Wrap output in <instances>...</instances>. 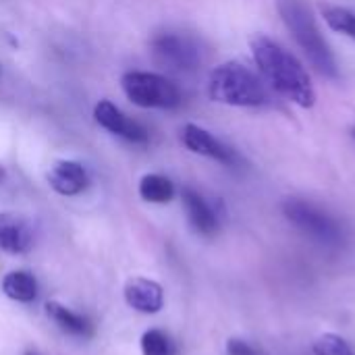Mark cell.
<instances>
[{
  "instance_id": "obj_15",
  "label": "cell",
  "mask_w": 355,
  "mask_h": 355,
  "mask_svg": "<svg viewBox=\"0 0 355 355\" xmlns=\"http://www.w3.org/2000/svg\"><path fill=\"white\" fill-rule=\"evenodd\" d=\"M139 196L150 204H168L175 198V183L158 173L144 175L139 181Z\"/></svg>"
},
{
  "instance_id": "obj_7",
  "label": "cell",
  "mask_w": 355,
  "mask_h": 355,
  "mask_svg": "<svg viewBox=\"0 0 355 355\" xmlns=\"http://www.w3.org/2000/svg\"><path fill=\"white\" fill-rule=\"evenodd\" d=\"M94 119L100 127H104L106 131H110L112 135H119L131 144H148L150 141V133L148 129L129 119L121 108H116L110 100H100L94 106Z\"/></svg>"
},
{
  "instance_id": "obj_16",
  "label": "cell",
  "mask_w": 355,
  "mask_h": 355,
  "mask_svg": "<svg viewBox=\"0 0 355 355\" xmlns=\"http://www.w3.org/2000/svg\"><path fill=\"white\" fill-rule=\"evenodd\" d=\"M320 12L327 21V25L337 31V33H343L347 37L355 40V12L345 8V6H337V4H327L322 2L320 4Z\"/></svg>"
},
{
  "instance_id": "obj_5",
  "label": "cell",
  "mask_w": 355,
  "mask_h": 355,
  "mask_svg": "<svg viewBox=\"0 0 355 355\" xmlns=\"http://www.w3.org/2000/svg\"><path fill=\"white\" fill-rule=\"evenodd\" d=\"M283 214L287 216L289 223H293L302 233H306L308 237L316 239L318 243L324 245H337L343 241V229L341 225L322 208L300 200V198H291L283 204Z\"/></svg>"
},
{
  "instance_id": "obj_1",
  "label": "cell",
  "mask_w": 355,
  "mask_h": 355,
  "mask_svg": "<svg viewBox=\"0 0 355 355\" xmlns=\"http://www.w3.org/2000/svg\"><path fill=\"white\" fill-rule=\"evenodd\" d=\"M250 46L262 79L277 94L285 96L302 108H312L316 104V92L310 75L289 50L264 33H256L250 40Z\"/></svg>"
},
{
  "instance_id": "obj_3",
  "label": "cell",
  "mask_w": 355,
  "mask_h": 355,
  "mask_svg": "<svg viewBox=\"0 0 355 355\" xmlns=\"http://www.w3.org/2000/svg\"><path fill=\"white\" fill-rule=\"evenodd\" d=\"M208 96L218 104L241 108L264 106L268 102L264 79L237 60H229L212 69L208 79Z\"/></svg>"
},
{
  "instance_id": "obj_20",
  "label": "cell",
  "mask_w": 355,
  "mask_h": 355,
  "mask_svg": "<svg viewBox=\"0 0 355 355\" xmlns=\"http://www.w3.org/2000/svg\"><path fill=\"white\" fill-rule=\"evenodd\" d=\"M352 135H354V137H355V127H354V131H352Z\"/></svg>"
},
{
  "instance_id": "obj_14",
  "label": "cell",
  "mask_w": 355,
  "mask_h": 355,
  "mask_svg": "<svg viewBox=\"0 0 355 355\" xmlns=\"http://www.w3.org/2000/svg\"><path fill=\"white\" fill-rule=\"evenodd\" d=\"M2 293L19 304H31L37 300V279L27 270H12L2 279Z\"/></svg>"
},
{
  "instance_id": "obj_10",
  "label": "cell",
  "mask_w": 355,
  "mask_h": 355,
  "mask_svg": "<svg viewBox=\"0 0 355 355\" xmlns=\"http://www.w3.org/2000/svg\"><path fill=\"white\" fill-rule=\"evenodd\" d=\"M125 302L129 308L141 314H158L164 308V289L150 279L135 277L125 285Z\"/></svg>"
},
{
  "instance_id": "obj_21",
  "label": "cell",
  "mask_w": 355,
  "mask_h": 355,
  "mask_svg": "<svg viewBox=\"0 0 355 355\" xmlns=\"http://www.w3.org/2000/svg\"><path fill=\"white\" fill-rule=\"evenodd\" d=\"M25 355H37V354H31V352H29V354H25Z\"/></svg>"
},
{
  "instance_id": "obj_17",
  "label": "cell",
  "mask_w": 355,
  "mask_h": 355,
  "mask_svg": "<svg viewBox=\"0 0 355 355\" xmlns=\"http://www.w3.org/2000/svg\"><path fill=\"white\" fill-rule=\"evenodd\" d=\"M141 354L144 355H177V343L173 337L160 329H150L141 335Z\"/></svg>"
},
{
  "instance_id": "obj_2",
  "label": "cell",
  "mask_w": 355,
  "mask_h": 355,
  "mask_svg": "<svg viewBox=\"0 0 355 355\" xmlns=\"http://www.w3.org/2000/svg\"><path fill=\"white\" fill-rule=\"evenodd\" d=\"M277 8H279L283 23L287 25V29L291 31V35L295 37L304 54L310 58L314 69L324 77L337 79L339 67H337L335 54L331 52L327 40L322 37L306 0H277Z\"/></svg>"
},
{
  "instance_id": "obj_19",
  "label": "cell",
  "mask_w": 355,
  "mask_h": 355,
  "mask_svg": "<svg viewBox=\"0 0 355 355\" xmlns=\"http://www.w3.org/2000/svg\"><path fill=\"white\" fill-rule=\"evenodd\" d=\"M227 354L229 355H260L254 345H250L243 339H229L227 343Z\"/></svg>"
},
{
  "instance_id": "obj_8",
  "label": "cell",
  "mask_w": 355,
  "mask_h": 355,
  "mask_svg": "<svg viewBox=\"0 0 355 355\" xmlns=\"http://www.w3.org/2000/svg\"><path fill=\"white\" fill-rule=\"evenodd\" d=\"M181 141L183 146L200 156L212 158L225 166H235L239 162V156L235 154L233 148H229L227 144H223L220 139H216L210 131L202 129L200 125L187 123L181 131Z\"/></svg>"
},
{
  "instance_id": "obj_18",
  "label": "cell",
  "mask_w": 355,
  "mask_h": 355,
  "mask_svg": "<svg viewBox=\"0 0 355 355\" xmlns=\"http://www.w3.org/2000/svg\"><path fill=\"white\" fill-rule=\"evenodd\" d=\"M314 355H355L354 349L349 347V343L335 333H324L320 335L314 345H312Z\"/></svg>"
},
{
  "instance_id": "obj_9",
  "label": "cell",
  "mask_w": 355,
  "mask_h": 355,
  "mask_svg": "<svg viewBox=\"0 0 355 355\" xmlns=\"http://www.w3.org/2000/svg\"><path fill=\"white\" fill-rule=\"evenodd\" d=\"M181 200H183V208H185L191 229L202 237H214L220 229V223H218L214 208L208 204V200L191 187L183 189Z\"/></svg>"
},
{
  "instance_id": "obj_13",
  "label": "cell",
  "mask_w": 355,
  "mask_h": 355,
  "mask_svg": "<svg viewBox=\"0 0 355 355\" xmlns=\"http://www.w3.org/2000/svg\"><path fill=\"white\" fill-rule=\"evenodd\" d=\"M46 316L67 335L77 337V339H92L96 335V324L79 312H73L71 308L58 304V302H48L46 304Z\"/></svg>"
},
{
  "instance_id": "obj_11",
  "label": "cell",
  "mask_w": 355,
  "mask_h": 355,
  "mask_svg": "<svg viewBox=\"0 0 355 355\" xmlns=\"http://www.w3.org/2000/svg\"><path fill=\"white\" fill-rule=\"evenodd\" d=\"M48 185L60 196H79L89 187V175L83 164L75 160H60L56 162L48 175Z\"/></svg>"
},
{
  "instance_id": "obj_4",
  "label": "cell",
  "mask_w": 355,
  "mask_h": 355,
  "mask_svg": "<svg viewBox=\"0 0 355 355\" xmlns=\"http://www.w3.org/2000/svg\"><path fill=\"white\" fill-rule=\"evenodd\" d=\"M125 96L139 108H177L183 100L181 89L164 75L150 71H129L121 77Z\"/></svg>"
},
{
  "instance_id": "obj_6",
  "label": "cell",
  "mask_w": 355,
  "mask_h": 355,
  "mask_svg": "<svg viewBox=\"0 0 355 355\" xmlns=\"http://www.w3.org/2000/svg\"><path fill=\"white\" fill-rule=\"evenodd\" d=\"M150 50L156 64L177 73L196 71L202 62L200 46L189 35L177 31H164L154 35L150 42Z\"/></svg>"
},
{
  "instance_id": "obj_12",
  "label": "cell",
  "mask_w": 355,
  "mask_h": 355,
  "mask_svg": "<svg viewBox=\"0 0 355 355\" xmlns=\"http://www.w3.org/2000/svg\"><path fill=\"white\" fill-rule=\"evenodd\" d=\"M33 245V233L27 220L17 214H0V248L6 254H25Z\"/></svg>"
}]
</instances>
